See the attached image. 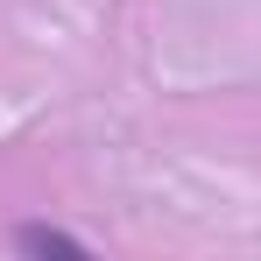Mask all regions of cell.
Segmentation results:
<instances>
[{"mask_svg":"<svg viewBox=\"0 0 261 261\" xmlns=\"http://www.w3.org/2000/svg\"><path fill=\"white\" fill-rule=\"evenodd\" d=\"M7 240H14V254H43V261H49V254H57V261H85V254H92L78 233H64V226H43V219H21Z\"/></svg>","mask_w":261,"mask_h":261,"instance_id":"6da1fadb","label":"cell"}]
</instances>
